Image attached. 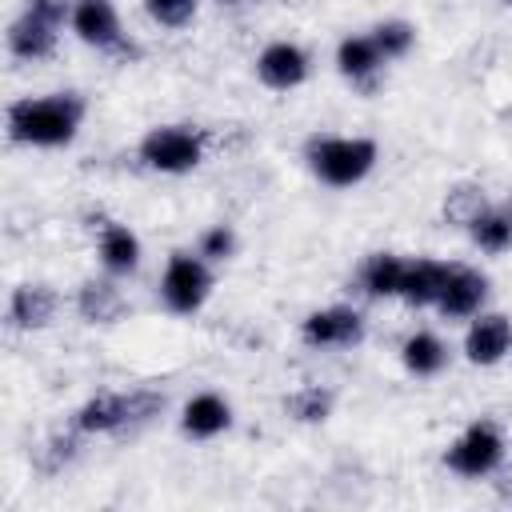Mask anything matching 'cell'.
Returning a JSON list of instances; mask_svg holds the SVG:
<instances>
[{
	"mask_svg": "<svg viewBox=\"0 0 512 512\" xmlns=\"http://www.w3.org/2000/svg\"><path fill=\"white\" fill-rule=\"evenodd\" d=\"M84 120V100L76 92H52L36 100L8 104V140L36 148H64Z\"/></svg>",
	"mask_w": 512,
	"mask_h": 512,
	"instance_id": "obj_1",
	"label": "cell"
},
{
	"mask_svg": "<svg viewBox=\"0 0 512 512\" xmlns=\"http://www.w3.org/2000/svg\"><path fill=\"white\" fill-rule=\"evenodd\" d=\"M376 164V144L368 136H316L308 140V168L328 188L360 184Z\"/></svg>",
	"mask_w": 512,
	"mask_h": 512,
	"instance_id": "obj_2",
	"label": "cell"
},
{
	"mask_svg": "<svg viewBox=\"0 0 512 512\" xmlns=\"http://www.w3.org/2000/svg\"><path fill=\"white\" fill-rule=\"evenodd\" d=\"M72 20L68 0H28V8L8 28V52L20 60H44L56 52V28Z\"/></svg>",
	"mask_w": 512,
	"mask_h": 512,
	"instance_id": "obj_3",
	"label": "cell"
},
{
	"mask_svg": "<svg viewBox=\"0 0 512 512\" xmlns=\"http://www.w3.org/2000/svg\"><path fill=\"white\" fill-rule=\"evenodd\" d=\"M204 144H208V136H204L200 128H188V124H160V128H152V132L140 140V160H144L152 172L180 176V172H192V168L204 160Z\"/></svg>",
	"mask_w": 512,
	"mask_h": 512,
	"instance_id": "obj_4",
	"label": "cell"
},
{
	"mask_svg": "<svg viewBox=\"0 0 512 512\" xmlns=\"http://www.w3.org/2000/svg\"><path fill=\"white\" fill-rule=\"evenodd\" d=\"M212 292V272L204 264V256H188V252H172L168 264H164V276H160V300L180 312V316H192L204 308Z\"/></svg>",
	"mask_w": 512,
	"mask_h": 512,
	"instance_id": "obj_5",
	"label": "cell"
},
{
	"mask_svg": "<svg viewBox=\"0 0 512 512\" xmlns=\"http://www.w3.org/2000/svg\"><path fill=\"white\" fill-rule=\"evenodd\" d=\"M500 460H504V436H500V428H496L492 420H476V424L464 428L460 440L444 452V464H448L456 476H468V480L488 476Z\"/></svg>",
	"mask_w": 512,
	"mask_h": 512,
	"instance_id": "obj_6",
	"label": "cell"
},
{
	"mask_svg": "<svg viewBox=\"0 0 512 512\" xmlns=\"http://www.w3.org/2000/svg\"><path fill=\"white\" fill-rule=\"evenodd\" d=\"M72 32L100 48V52H116V56H136L132 44H124V32H120V16L112 8V0H76L72 4Z\"/></svg>",
	"mask_w": 512,
	"mask_h": 512,
	"instance_id": "obj_7",
	"label": "cell"
},
{
	"mask_svg": "<svg viewBox=\"0 0 512 512\" xmlns=\"http://www.w3.org/2000/svg\"><path fill=\"white\" fill-rule=\"evenodd\" d=\"M300 336L312 348H352L364 340V316L356 308H320L304 316Z\"/></svg>",
	"mask_w": 512,
	"mask_h": 512,
	"instance_id": "obj_8",
	"label": "cell"
},
{
	"mask_svg": "<svg viewBox=\"0 0 512 512\" xmlns=\"http://www.w3.org/2000/svg\"><path fill=\"white\" fill-rule=\"evenodd\" d=\"M256 76H260L264 88L288 92V88L308 80V52L292 40H276L256 56Z\"/></svg>",
	"mask_w": 512,
	"mask_h": 512,
	"instance_id": "obj_9",
	"label": "cell"
},
{
	"mask_svg": "<svg viewBox=\"0 0 512 512\" xmlns=\"http://www.w3.org/2000/svg\"><path fill=\"white\" fill-rule=\"evenodd\" d=\"M512 352V320L500 312H484L480 320H472L468 336H464V356L480 368L500 364Z\"/></svg>",
	"mask_w": 512,
	"mask_h": 512,
	"instance_id": "obj_10",
	"label": "cell"
},
{
	"mask_svg": "<svg viewBox=\"0 0 512 512\" xmlns=\"http://www.w3.org/2000/svg\"><path fill=\"white\" fill-rule=\"evenodd\" d=\"M132 424V392H100L76 412V432H124Z\"/></svg>",
	"mask_w": 512,
	"mask_h": 512,
	"instance_id": "obj_11",
	"label": "cell"
},
{
	"mask_svg": "<svg viewBox=\"0 0 512 512\" xmlns=\"http://www.w3.org/2000/svg\"><path fill=\"white\" fill-rule=\"evenodd\" d=\"M484 296H488V280L480 272H472V268H448V280H444V292H440L436 308L444 316L460 320V316H476L480 304H484Z\"/></svg>",
	"mask_w": 512,
	"mask_h": 512,
	"instance_id": "obj_12",
	"label": "cell"
},
{
	"mask_svg": "<svg viewBox=\"0 0 512 512\" xmlns=\"http://www.w3.org/2000/svg\"><path fill=\"white\" fill-rule=\"evenodd\" d=\"M228 424H232V408H228V400L216 396V392L192 396V400L184 404V416H180V428H184V436H192V440H212V436H220Z\"/></svg>",
	"mask_w": 512,
	"mask_h": 512,
	"instance_id": "obj_13",
	"label": "cell"
},
{
	"mask_svg": "<svg viewBox=\"0 0 512 512\" xmlns=\"http://www.w3.org/2000/svg\"><path fill=\"white\" fill-rule=\"evenodd\" d=\"M96 232H100V264L112 276L136 272V264H140V240H136V232L124 228V224H116V220H100Z\"/></svg>",
	"mask_w": 512,
	"mask_h": 512,
	"instance_id": "obj_14",
	"label": "cell"
},
{
	"mask_svg": "<svg viewBox=\"0 0 512 512\" xmlns=\"http://www.w3.org/2000/svg\"><path fill=\"white\" fill-rule=\"evenodd\" d=\"M76 312L88 324H112L128 312V304H124V296L112 280H84L80 292H76Z\"/></svg>",
	"mask_w": 512,
	"mask_h": 512,
	"instance_id": "obj_15",
	"label": "cell"
},
{
	"mask_svg": "<svg viewBox=\"0 0 512 512\" xmlns=\"http://www.w3.org/2000/svg\"><path fill=\"white\" fill-rule=\"evenodd\" d=\"M56 316V292L48 284H20L8 300V320L16 328H44Z\"/></svg>",
	"mask_w": 512,
	"mask_h": 512,
	"instance_id": "obj_16",
	"label": "cell"
},
{
	"mask_svg": "<svg viewBox=\"0 0 512 512\" xmlns=\"http://www.w3.org/2000/svg\"><path fill=\"white\" fill-rule=\"evenodd\" d=\"M444 280H448V264H440V260H412V264L404 268L400 296H404L412 308L436 304L440 292H444Z\"/></svg>",
	"mask_w": 512,
	"mask_h": 512,
	"instance_id": "obj_17",
	"label": "cell"
},
{
	"mask_svg": "<svg viewBox=\"0 0 512 512\" xmlns=\"http://www.w3.org/2000/svg\"><path fill=\"white\" fill-rule=\"evenodd\" d=\"M400 360H404V368L412 376H436L444 368V360H448V348L432 332H412L404 340V348H400Z\"/></svg>",
	"mask_w": 512,
	"mask_h": 512,
	"instance_id": "obj_18",
	"label": "cell"
},
{
	"mask_svg": "<svg viewBox=\"0 0 512 512\" xmlns=\"http://www.w3.org/2000/svg\"><path fill=\"white\" fill-rule=\"evenodd\" d=\"M380 64H384V56H380V48H376L372 36H348V40H340V48H336V68H340L348 80H368Z\"/></svg>",
	"mask_w": 512,
	"mask_h": 512,
	"instance_id": "obj_19",
	"label": "cell"
},
{
	"mask_svg": "<svg viewBox=\"0 0 512 512\" xmlns=\"http://www.w3.org/2000/svg\"><path fill=\"white\" fill-rule=\"evenodd\" d=\"M404 260L400 256H392V252H376V256H368V264H364V272H360V280H364V292L368 296H400V284H404Z\"/></svg>",
	"mask_w": 512,
	"mask_h": 512,
	"instance_id": "obj_20",
	"label": "cell"
},
{
	"mask_svg": "<svg viewBox=\"0 0 512 512\" xmlns=\"http://www.w3.org/2000/svg\"><path fill=\"white\" fill-rule=\"evenodd\" d=\"M468 236L484 248V252H504L512 244V216L508 212H496V208H484L472 224H468Z\"/></svg>",
	"mask_w": 512,
	"mask_h": 512,
	"instance_id": "obj_21",
	"label": "cell"
},
{
	"mask_svg": "<svg viewBox=\"0 0 512 512\" xmlns=\"http://www.w3.org/2000/svg\"><path fill=\"white\" fill-rule=\"evenodd\" d=\"M284 408H288V416H296L300 424H320V420H328V412H332V392L320 388V384H304V388H296V392L284 400Z\"/></svg>",
	"mask_w": 512,
	"mask_h": 512,
	"instance_id": "obj_22",
	"label": "cell"
},
{
	"mask_svg": "<svg viewBox=\"0 0 512 512\" xmlns=\"http://www.w3.org/2000/svg\"><path fill=\"white\" fill-rule=\"evenodd\" d=\"M484 208H488V204H484V192H480L476 184H460V188H452L448 200H444V216H448L452 224H464V228H468Z\"/></svg>",
	"mask_w": 512,
	"mask_h": 512,
	"instance_id": "obj_23",
	"label": "cell"
},
{
	"mask_svg": "<svg viewBox=\"0 0 512 512\" xmlns=\"http://www.w3.org/2000/svg\"><path fill=\"white\" fill-rule=\"evenodd\" d=\"M372 40H376V48H380V56H384V60H396V56H404V52L412 48L416 28H412V24H404V20H384V24H376V28H372Z\"/></svg>",
	"mask_w": 512,
	"mask_h": 512,
	"instance_id": "obj_24",
	"label": "cell"
},
{
	"mask_svg": "<svg viewBox=\"0 0 512 512\" xmlns=\"http://www.w3.org/2000/svg\"><path fill=\"white\" fill-rule=\"evenodd\" d=\"M144 8H148V16H152L156 24H164V28H184V24L196 16L200 0H144Z\"/></svg>",
	"mask_w": 512,
	"mask_h": 512,
	"instance_id": "obj_25",
	"label": "cell"
},
{
	"mask_svg": "<svg viewBox=\"0 0 512 512\" xmlns=\"http://www.w3.org/2000/svg\"><path fill=\"white\" fill-rule=\"evenodd\" d=\"M232 252H236V232L228 224H216L200 236V256L204 260H228Z\"/></svg>",
	"mask_w": 512,
	"mask_h": 512,
	"instance_id": "obj_26",
	"label": "cell"
},
{
	"mask_svg": "<svg viewBox=\"0 0 512 512\" xmlns=\"http://www.w3.org/2000/svg\"><path fill=\"white\" fill-rule=\"evenodd\" d=\"M76 448H80V440L68 432V436H52V444H48V456L40 460L44 464V472H56L60 464H68L72 456H76Z\"/></svg>",
	"mask_w": 512,
	"mask_h": 512,
	"instance_id": "obj_27",
	"label": "cell"
},
{
	"mask_svg": "<svg viewBox=\"0 0 512 512\" xmlns=\"http://www.w3.org/2000/svg\"><path fill=\"white\" fill-rule=\"evenodd\" d=\"M504 4H512V0H504Z\"/></svg>",
	"mask_w": 512,
	"mask_h": 512,
	"instance_id": "obj_28",
	"label": "cell"
}]
</instances>
